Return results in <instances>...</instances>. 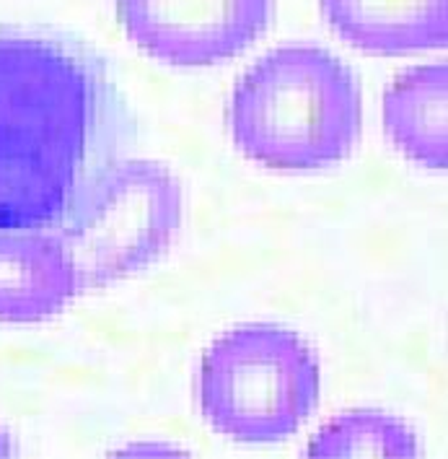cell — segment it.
I'll list each match as a JSON object with an SVG mask.
<instances>
[{"mask_svg":"<svg viewBox=\"0 0 448 459\" xmlns=\"http://www.w3.org/2000/svg\"><path fill=\"white\" fill-rule=\"evenodd\" d=\"M330 29L360 52L397 57L446 45V0H319Z\"/></svg>","mask_w":448,"mask_h":459,"instance_id":"cell-7","label":"cell"},{"mask_svg":"<svg viewBox=\"0 0 448 459\" xmlns=\"http://www.w3.org/2000/svg\"><path fill=\"white\" fill-rule=\"evenodd\" d=\"M275 0H117L127 39L171 68H211L252 48Z\"/></svg>","mask_w":448,"mask_h":459,"instance_id":"cell-5","label":"cell"},{"mask_svg":"<svg viewBox=\"0 0 448 459\" xmlns=\"http://www.w3.org/2000/svg\"><path fill=\"white\" fill-rule=\"evenodd\" d=\"M182 216L185 193L168 167L148 159L101 167L57 231L78 290L112 286L156 263L182 229Z\"/></svg>","mask_w":448,"mask_h":459,"instance_id":"cell-4","label":"cell"},{"mask_svg":"<svg viewBox=\"0 0 448 459\" xmlns=\"http://www.w3.org/2000/svg\"><path fill=\"white\" fill-rule=\"evenodd\" d=\"M418 434L400 415L374 408L340 412L311 438V457H418Z\"/></svg>","mask_w":448,"mask_h":459,"instance_id":"cell-9","label":"cell"},{"mask_svg":"<svg viewBox=\"0 0 448 459\" xmlns=\"http://www.w3.org/2000/svg\"><path fill=\"white\" fill-rule=\"evenodd\" d=\"M446 63H427L400 73L383 91V130L412 164L444 171L448 164Z\"/></svg>","mask_w":448,"mask_h":459,"instance_id":"cell-8","label":"cell"},{"mask_svg":"<svg viewBox=\"0 0 448 459\" xmlns=\"http://www.w3.org/2000/svg\"><path fill=\"white\" fill-rule=\"evenodd\" d=\"M322 392L316 353L283 325L252 322L218 335L202 353L197 403L212 431L241 444L298 434Z\"/></svg>","mask_w":448,"mask_h":459,"instance_id":"cell-3","label":"cell"},{"mask_svg":"<svg viewBox=\"0 0 448 459\" xmlns=\"http://www.w3.org/2000/svg\"><path fill=\"white\" fill-rule=\"evenodd\" d=\"M101 83L71 48L0 34V231H60L101 171Z\"/></svg>","mask_w":448,"mask_h":459,"instance_id":"cell-1","label":"cell"},{"mask_svg":"<svg viewBox=\"0 0 448 459\" xmlns=\"http://www.w3.org/2000/svg\"><path fill=\"white\" fill-rule=\"evenodd\" d=\"M363 97L345 60L319 45H280L234 86L228 130L254 164L311 174L342 164L360 141Z\"/></svg>","mask_w":448,"mask_h":459,"instance_id":"cell-2","label":"cell"},{"mask_svg":"<svg viewBox=\"0 0 448 459\" xmlns=\"http://www.w3.org/2000/svg\"><path fill=\"white\" fill-rule=\"evenodd\" d=\"M11 452H13V446H11V438H8V434L0 429V457H3V455H11Z\"/></svg>","mask_w":448,"mask_h":459,"instance_id":"cell-10","label":"cell"},{"mask_svg":"<svg viewBox=\"0 0 448 459\" xmlns=\"http://www.w3.org/2000/svg\"><path fill=\"white\" fill-rule=\"evenodd\" d=\"M78 290L71 255L55 231H0V319L42 322Z\"/></svg>","mask_w":448,"mask_h":459,"instance_id":"cell-6","label":"cell"}]
</instances>
